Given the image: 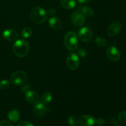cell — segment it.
Segmentation results:
<instances>
[{"instance_id": "18", "label": "cell", "mask_w": 126, "mask_h": 126, "mask_svg": "<svg viewBox=\"0 0 126 126\" xmlns=\"http://www.w3.org/2000/svg\"><path fill=\"white\" fill-rule=\"evenodd\" d=\"M52 100V93L49 91H46L44 92L43 95H41L40 99L41 103H43L44 105H47L48 103H50Z\"/></svg>"}, {"instance_id": "26", "label": "cell", "mask_w": 126, "mask_h": 126, "mask_svg": "<svg viewBox=\"0 0 126 126\" xmlns=\"http://www.w3.org/2000/svg\"><path fill=\"white\" fill-rule=\"evenodd\" d=\"M17 126H34L31 123L28 121H22L18 123Z\"/></svg>"}, {"instance_id": "1", "label": "cell", "mask_w": 126, "mask_h": 126, "mask_svg": "<svg viewBox=\"0 0 126 126\" xmlns=\"http://www.w3.org/2000/svg\"><path fill=\"white\" fill-rule=\"evenodd\" d=\"M29 44L24 39H18L12 46V51L16 56L18 57H24L29 52Z\"/></svg>"}, {"instance_id": "12", "label": "cell", "mask_w": 126, "mask_h": 126, "mask_svg": "<svg viewBox=\"0 0 126 126\" xmlns=\"http://www.w3.org/2000/svg\"><path fill=\"white\" fill-rule=\"evenodd\" d=\"M25 97L28 103L31 104H37L40 102L39 94L33 91H27L25 93Z\"/></svg>"}, {"instance_id": "7", "label": "cell", "mask_w": 126, "mask_h": 126, "mask_svg": "<svg viewBox=\"0 0 126 126\" xmlns=\"http://www.w3.org/2000/svg\"><path fill=\"white\" fill-rule=\"evenodd\" d=\"M71 20L73 24L76 27H81L84 24L86 18L82 14L77 11L73 12L71 16Z\"/></svg>"}, {"instance_id": "30", "label": "cell", "mask_w": 126, "mask_h": 126, "mask_svg": "<svg viewBox=\"0 0 126 126\" xmlns=\"http://www.w3.org/2000/svg\"><path fill=\"white\" fill-rule=\"evenodd\" d=\"M122 126V125H118V126Z\"/></svg>"}, {"instance_id": "15", "label": "cell", "mask_w": 126, "mask_h": 126, "mask_svg": "<svg viewBox=\"0 0 126 126\" xmlns=\"http://www.w3.org/2000/svg\"><path fill=\"white\" fill-rule=\"evenodd\" d=\"M77 11L81 12L85 17H91L94 15V11L88 6H79L77 7Z\"/></svg>"}, {"instance_id": "11", "label": "cell", "mask_w": 126, "mask_h": 126, "mask_svg": "<svg viewBox=\"0 0 126 126\" xmlns=\"http://www.w3.org/2000/svg\"><path fill=\"white\" fill-rule=\"evenodd\" d=\"M95 123V119L92 116L89 114L81 116L78 119V124L79 126H93Z\"/></svg>"}, {"instance_id": "27", "label": "cell", "mask_w": 126, "mask_h": 126, "mask_svg": "<svg viewBox=\"0 0 126 126\" xmlns=\"http://www.w3.org/2000/svg\"><path fill=\"white\" fill-rule=\"evenodd\" d=\"M0 126H13L10 122L8 121L3 120L0 122Z\"/></svg>"}, {"instance_id": "16", "label": "cell", "mask_w": 126, "mask_h": 126, "mask_svg": "<svg viewBox=\"0 0 126 126\" xmlns=\"http://www.w3.org/2000/svg\"><path fill=\"white\" fill-rule=\"evenodd\" d=\"M60 4L65 9H72L76 6V2L75 0H60Z\"/></svg>"}, {"instance_id": "2", "label": "cell", "mask_w": 126, "mask_h": 126, "mask_svg": "<svg viewBox=\"0 0 126 126\" xmlns=\"http://www.w3.org/2000/svg\"><path fill=\"white\" fill-rule=\"evenodd\" d=\"M30 17L32 20L37 24H41L47 18V12L41 7H34L30 12Z\"/></svg>"}, {"instance_id": "3", "label": "cell", "mask_w": 126, "mask_h": 126, "mask_svg": "<svg viewBox=\"0 0 126 126\" xmlns=\"http://www.w3.org/2000/svg\"><path fill=\"white\" fill-rule=\"evenodd\" d=\"M63 43L66 49L71 51L76 50L78 46V36L74 32H69L65 34Z\"/></svg>"}, {"instance_id": "5", "label": "cell", "mask_w": 126, "mask_h": 126, "mask_svg": "<svg viewBox=\"0 0 126 126\" xmlns=\"http://www.w3.org/2000/svg\"><path fill=\"white\" fill-rule=\"evenodd\" d=\"M66 65L71 70H75L79 67V59L77 54L74 52L70 53L66 58Z\"/></svg>"}, {"instance_id": "14", "label": "cell", "mask_w": 126, "mask_h": 126, "mask_svg": "<svg viewBox=\"0 0 126 126\" xmlns=\"http://www.w3.org/2000/svg\"><path fill=\"white\" fill-rule=\"evenodd\" d=\"M49 25L55 30H59L62 27V22L59 18L55 17H50L49 20Z\"/></svg>"}, {"instance_id": "17", "label": "cell", "mask_w": 126, "mask_h": 126, "mask_svg": "<svg viewBox=\"0 0 126 126\" xmlns=\"http://www.w3.org/2000/svg\"><path fill=\"white\" fill-rule=\"evenodd\" d=\"M7 118L11 121L14 122V123H16V122L19 120L20 118V114L19 111L18 110H13L9 112L8 114H7Z\"/></svg>"}, {"instance_id": "9", "label": "cell", "mask_w": 126, "mask_h": 126, "mask_svg": "<svg viewBox=\"0 0 126 126\" xmlns=\"http://www.w3.org/2000/svg\"><path fill=\"white\" fill-rule=\"evenodd\" d=\"M122 28L121 23L119 21H114L111 22L108 28V34L109 36L113 37L118 35Z\"/></svg>"}, {"instance_id": "21", "label": "cell", "mask_w": 126, "mask_h": 126, "mask_svg": "<svg viewBox=\"0 0 126 126\" xmlns=\"http://www.w3.org/2000/svg\"><path fill=\"white\" fill-rule=\"evenodd\" d=\"M11 85V82L8 80H2L0 82V90L1 91H4V90L7 89L10 87Z\"/></svg>"}, {"instance_id": "22", "label": "cell", "mask_w": 126, "mask_h": 126, "mask_svg": "<svg viewBox=\"0 0 126 126\" xmlns=\"http://www.w3.org/2000/svg\"><path fill=\"white\" fill-rule=\"evenodd\" d=\"M68 122L71 126H78V119L75 115H70L68 118Z\"/></svg>"}, {"instance_id": "4", "label": "cell", "mask_w": 126, "mask_h": 126, "mask_svg": "<svg viewBox=\"0 0 126 126\" xmlns=\"http://www.w3.org/2000/svg\"><path fill=\"white\" fill-rule=\"evenodd\" d=\"M27 81V75L25 71L17 70L14 71L11 76V82L16 86L23 85Z\"/></svg>"}, {"instance_id": "20", "label": "cell", "mask_w": 126, "mask_h": 126, "mask_svg": "<svg viewBox=\"0 0 126 126\" xmlns=\"http://www.w3.org/2000/svg\"><path fill=\"white\" fill-rule=\"evenodd\" d=\"M94 43L96 46L98 47H105L108 44V42L105 38L102 37H97L94 40Z\"/></svg>"}, {"instance_id": "8", "label": "cell", "mask_w": 126, "mask_h": 126, "mask_svg": "<svg viewBox=\"0 0 126 126\" xmlns=\"http://www.w3.org/2000/svg\"><path fill=\"white\" fill-rule=\"evenodd\" d=\"M107 56L111 61L117 62L120 59V51L116 47L110 46L107 50Z\"/></svg>"}, {"instance_id": "25", "label": "cell", "mask_w": 126, "mask_h": 126, "mask_svg": "<svg viewBox=\"0 0 126 126\" xmlns=\"http://www.w3.org/2000/svg\"><path fill=\"white\" fill-rule=\"evenodd\" d=\"M96 124L99 126H102L105 124V120L103 118H98L97 120H95Z\"/></svg>"}, {"instance_id": "6", "label": "cell", "mask_w": 126, "mask_h": 126, "mask_svg": "<svg viewBox=\"0 0 126 126\" xmlns=\"http://www.w3.org/2000/svg\"><path fill=\"white\" fill-rule=\"evenodd\" d=\"M78 35V38L82 41L86 42V43H88V42L91 41L94 36L92 30L90 28H87V27L81 28L79 30Z\"/></svg>"}, {"instance_id": "13", "label": "cell", "mask_w": 126, "mask_h": 126, "mask_svg": "<svg viewBox=\"0 0 126 126\" xmlns=\"http://www.w3.org/2000/svg\"><path fill=\"white\" fill-rule=\"evenodd\" d=\"M18 33L16 30L13 29H7L4 31L2 36L4 39L9 41H14L18 39Z\"/></svg>"}, {"instance_id": "23", "label": "cell", "mask_w": 126, "mask_h": 126, "mask_svg": "<svg viewBox=\"0 0 126 126\" xmlns=\"http://www.w3.org/2000/svg\"><path fill=\"white\" fill-rule=\"evenodd\" d=\"M118 120L122 124H126V111H123L119 113Z\"/></svg>"}, {"instance_id": "10", "label": "cell", "mask_w": 126, "mask_h": 126, "mask_svg": "<svg viewBox=\"0 0 126 126\" xmlns=\"http://www.w3.org/2000/svg\"><path fill=\"white\" fill-rule=\"evenodd\" d=\"M33 113L34 115L37 117H41L43 116L45 113L50 112L51 109L49 107H46L43 103L39 102L38 103L35 105L33 108Z\"/></svg>"}, {"instance_id": "19", "label": "cell", "mask_w": 126, "mask_h": 126, "mask_svg": "<svg viewBox=\"0 0 126 126\" xmlns=\"http://www.w3.org/2000/svg\"><path fill=\"white\" fill-rule=\"evenodd\" d=\"M32 33H33V30L31 27H25L22 32V36L25 39H28L32 35Z\"/></svg>"}, {"instance_id": "24", "label": "cell", "mask_w": 126, "mask_h": 126, "mask_svg": "<svg viewBox=\"0 0 126 126\" xmlns=\"http://www.w3.org/2000/svg\"><path fill=\"white\" fill-rule=\"evenodd\" d=\"M78 55H79L81 57H85L86 56V51L82 48H80V49H78Z\"/></svg>"}, {"instance_id": "28", "label": "cell", "mask_w": 126, "mask_h": 126, "mask_svg": "<svg viewBox=\"0 0 126 126\" xmlns=\"http://www.w3.org/2000/svg\"><path fill=\"white\" fill-rule=\"evenodd\" d=\"M55 12H56V11H55V10L54 9H49V10H48V11L47 12V16L49 15V16H52V15H54L55 14Z\"/></svg>"}, {"instance_id": "29", "label": "cell", "mask_w": 126, "mask_h": 126, "mask_svg": "<svg viewBox=\"0 0 126 126\" xmlns=\"http://www.w3.org/2000/svg\"><path fill=\"white\" fill-rule=\"evenodd\" d=\"M92 0H78L79 3L81 4H85V3H88L90 2Z\"/></svg>"}]
</instances>
